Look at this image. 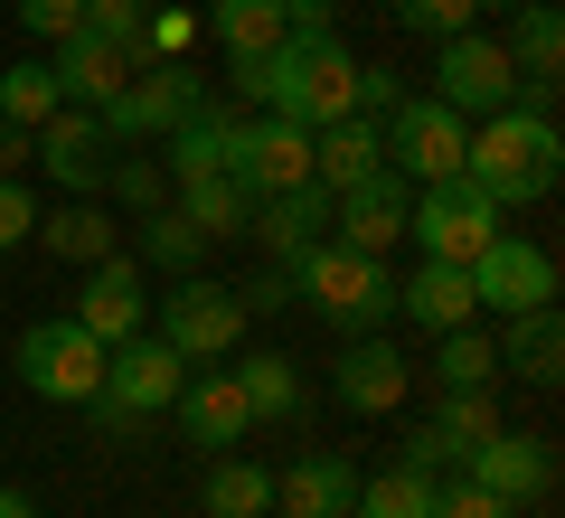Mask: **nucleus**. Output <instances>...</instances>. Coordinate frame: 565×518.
<instances>
[{"label": "nucleus", "mask_w": 565, "mask_h": 518, "mask_svg": "<svg viewBox=\"0 0 565 518\" xmlns=\"http://www.w3.org/2000/svg\"><path fill=\"white\" fill-rule=\"evenodd\" d=\"M462 180H471V189H490L500 208L546 199V189L565 180V141H556V123L519 114V104L481 114V133H471V151H462Z\"/></svg>", "instance_id": "f257e3e1"}, {"label": "nucleus", "mask_w": 565, "mask_h": 518, "mask_svg": "<svg viewBox=\"0 0 565 518\" xmlns=\"http://www.w3.org/2000/svg\"><path fill=\"white\" fill-rule=\"evenodd\" d=\"M282 274H292V293H302L340 339H349V330H377V320L396 311V274H386L377 255H359V245H340V236L302 245Z\"/></svg>", "instance_id": "f03ea898"}, {"label": "nucleus", "mask_w": 565, "mask_h": 518, "mask_svg": "<svg viewBox=\"0 0 565 518\" xmlns=\"http://www.w3.org/2000/svg\"><path fill=\"white\" fill-rule=\"evenodd\" d=\"M180 387H189V359L170 349L161 330H132V339L104 349V387L85 397V415H95L104 434H122V424H141V415H170Z\"/></svg>", "instance_id": "7ed1b4c3"}, {"label": "nucleus", "mask_w": 565, "mask_h": 518, "mask_svg": "<svg viewBox=\"0 0 565 518\" xmlns=\"http://www.w3.org/2000/svg\"><path fill=\"white\" fill-rule=\"evenodd\" d=\"M151 330H161L189 368H217V359H236V339H245V302H236V283L180 274L161 302H151Z\"/></svg>", "instance_id": "20e7f679"}, {"label": "nucleus", "mask_w": 565, "mask_h": 518, "mask_svg": "<svg viewBox=\"0 0 565 518\" xmlns=\"http://www.w3.org/2000/svg\"><path fill=\"white\" fill-rule=\"evenodd\" d=\"M500 226H509V208L490 199V189H471V180H434V189H415V208H405V236H415L434 264H471Z\"/></svg>", "instance_id": "39448f33"}, {"label": "nucleus", "mask_w": 565, "mask_h": 518, "mask_svg": "<svg viewBox=\"0 0 565 518\" xmlns=\"http://www.w3.org/2000/svg\"><path fill=\"white\" fill-rule=\"evenodd\" d=\"M20 387L47 397V405H85L104 387V339L85 330L76 311H66V320H29V330H20Z\"/></svg>", "instance_id": "423d86ee"}, {"label": "nucleus", "mask_w": 565, "mask_h": 518, "mask_svg": "<svg viewBox=\"0 0 565 518\" xmlns=\"http://www.w3.org/2000/svg\"><path fill=\"white\" fill-rule=\"evenodd\" d=\"M462 151H471V114H452V104L405 95L396 114H386V170H405L415 189L462 180Z\"/></svg>", "instance_id": "0eeeda50"}, {"label": "nucleus", "mask_w": 565, "mask_h": 518, "mask_svg": "<svg viewBox=\"0 0 565 518\" xmlns=\"http://www.w3.org/2000/svg\"><path fill=\"white\" fill-rule=\"evenodd\" d=\"M189 114H207V85L189 76L180 57H151V66H132V85H122L114 104H104V133L114 141H151V133H180Z\"/></svg>", "instance_id": "6e6552de"}, {"label": "nucleus", "mask_w": 565, "mask_h": 518, "mask_svg": "<svg viewBox=\"0 0 565 518\" xmlns=\"http://www.w3.org/2000/svg\"><path fill=\"white\" fill-rule=\"evenodd\" d=\"M509 95H519V66H509V47L490 29L434 39V104H452V114H500Z\"/></svg>", "instance_id": "1a4fd4ad"}, {"label": "nucleus", "mask_w": 565, "mask_h": 518, "mask_svg": "<svg viewBox=\"0 0 565 518\" xmlns=\"http://www.w3.org/2000/svg\"><path fill=\"white\" fill-rule=\"evenodd\" d=\"M29 141H39L29 160H39V170L66 189V199H104V170H114V151H122V141L104 133V114H85V104H57V114H47Z\"/></svg>", "instance_id": "9d476101"}, {"label": "nucleus", "mask_w": 565, "mask_h": 518, "mask_svg": "<svg viewBox=\"0 0 565 518\" xmlns=\"http://www.w3.org/2000/svg\"><path fill=\"white\" fill-rule=\"evenodd\" d=\"M471 302H481V311H509V320L537 311V302H556V255L500 226V236L471 255Z\"/></svg>", "instance_id": "9b49d317"}, {"label": "nucleus", "mask_w": 565, "mask_h": 518, "mask_svg": "<svg viewBox=\"0 0 565 518\" xmlns=\"http://www.w3.org/2000/svg\"><path fill=\"white\" fill-rule=\"evenodd\" d=\"M462 480H481L490 499H509V509H527V499H546L556 490V443L546 434H490V443H471L462 453Z\"/></svg>", "instance_id": "f8f14e48"}, {"label": "nucleus", "mask_w": 565, "mask_h": 518, "mask_svg": "<svg viewBox=\"0 0 565 518\" xmlns=\"http://www.w3.org/2000/svg\"><path fill=\"white\" fill-rule=\"evenodd\" d=\"M405 208H415V180H405V170H367V180H349L340 199H330V226H340V245H359V255H386V245L405 236Z\"/></svg>", "instance_id": "ddd939ff"}, {"label": "nucleus", "mask_w": 565, "mask_h": 518, "mask_svg": "<svg viewBox=\"0 0 565 518\" xmlns=\"http://www.w3.org/2000/svg\"><path fill=\"white\" fill-rule=\"evenodd\" d=\"M76 320L114 349V339H132V330H151V283H141V264L122 255H104V264H85V293H76Z\"/></svg>", "instance_id": "4468645a"}, {"label": "nucleus", "mask_w": 565, "mask_h": 518, "mask_svg": "<svg viewBox=\"0 0 565 518\" xmlns=\"http://www.w3.org/2000/svg\"><path fill=\"white\" fill-rule=\"evenodd\" d=\"M405 378H415V368H405L377 330H349V339H340V368H330V397H340L349 415H396V405H405Z\"/></svg>", "instance_id": "2eb2a0df"}, {"label": "nucleus", "mask_w": 565, "mask_h": 518, "mask_svg": "<svg viewBox=\"0 0 565 518\" xmlns=\"http://www.w3.org/2000/svg\"><path fill=\"white\" fill-rule=\"evenodd\" d=\"M500 434V405H490V387H471V397H444L434 405V415L415 424V434H405V472H444V462H462L471 443H490Z\"/></svg>", "instance_id": "dca6fc26"}, {"label": "nucleus", "mask_w": 565, "mask_h": 518, "mask_svg": "<svg viewBox=\"0 0 565 518\" xmlns=\"http://www.w3.org/2000/svg\"><path fill=\"white\" fill-rule=\"evenodd\" d=\"M170 415H180V434L199 443V453H236L245 434H255V415H245V387H236V368H189V387L170 397Z\"/></svg>", "instance_id": "f3484780"}, {"label": "nucleus", "mask_w": 565, "mask_h": 518, "mask_svg": "<svg viewBox=\"0 0 565 518\" xmlns=\"http://www.w3.org/2000/svg\"><path fill=\"white\" fill-rule=\"evenodd\" d=\"M132 66H141L132 47H114V39H95V29H76V39H57V66H47V76H57V104L104 114V104L132 85Z\"/></svg>", "instance_id": "a211bd4d"}, {"label": "nucleus", "mask_w": 565, "mask_h": 518, "mask_svg": "<svg viewBox=\"0 0 565 518\" xmlns=\"http://www.w3.org/2000/svg\"><path fill=\"white\" fill-rule=\"evenodd\" d=\"M359 509V462L349 453H302L274 480V518H349Z\"/></svg>", "instance_id": "6ab92c4d"}, {"label": "nucleus", "mask_w": 565, "mask_h": 518, "mask_svg": "<svg viewBox=\"0 0 565 518\" xmlns=\"http://www.w3.org/2000/svg\"><path fill=\"white\" fill-rule=\"evenodd\" d=\"M161 170H170V189H180V180H207V170H217V180H236V170H245V123L217 114V104H207V114H189L180 133H170V160H161Z\"/></svg>", "instance_id": "aec40b11"}, {"label": "nucleus", "mask_w": 565, "mask_h": 518, "mask_svg": "<svg viewBox=\"0 0 565 518\" xmlns=\"http://www.w3.org/2000/svg\"><path fill=\"white\" fill-rule=\"evenodd\" d=\"M396 311L415 320L424 339H434V330H462V320H481V302H471V264H434V255H424L415 274L396 283Z\"/></svg>", "instance_id": "412c9836"}, {"label": "nucleus", "mask_w": 565, "mask_h": 518, "mask_svg": "<svg viewBox=\"0 0 565 518\" xmlns=\"http://www.w3.org/2000/svg\"><path fill=\"white\" fill-rule=\"evenodd\" d=\"M255 199H274V189H302L311 180V133L302 123H282V114H264V123H245V170H236Z\"/></svg>", "instance_id": "4be33fe9"}, {"label": "nucleus", "mask_w": 565, "mask_h": 518, "mask_svg": "<svg viewBox=\"0 0 565 518\" xmlns=\"http://www.w3.org/2000/svg\"><path fill=\"white\" fill-rule=\"evenodd\" d=\"M367 170H386V123H367V114H340V123H321L311 133V180L340 199L349 180H367Z\"/></svg>", "instance_id": "5701e85b"}, {"label": "nucleus", "mask_w": 565, "mask_h": 518, "mask_svg": "<svg viewBox=\"0 0 565 518\" xmlns=\"http://www.w3.org/2000/svg\"><path fill=\"white\" fill-rule=\"evenodd\" d=\"M321 226H330V189L302 180V189H274V199H255L245 236H264V245H274V264H292L302 245H321Z\"/></svg>", "instance_id": "b1692460"}, {"label": "nucleus", "mask_w": 565, "mask_h": 518, "mask_svg": "<svg viewBox=\"0 0 565 518\" xmlns=\"http://www.w3.org/2000/svg\"><path fill=\"white\" fill-rule=\"evenodd\" d=\"M500 378H519V387H556V378H565V320H556V302H537V311L509 320Z\"/></svg>", "instance_id": "393cba45"}, {"label": "nucleus", "mask_w": 565, "mask_h": 518, "mask_svg": "<svg viewBox=\"0 0 565 518\" xmlns=\"http://www.w3.org/2000/svg\"><path fill=\"white\" fill-rule=\"evenodd\" d=\"M199 509L207 518H274V472L245 462V453H217L207 480H199Z\"/></svg>", "instance_id": "a878e982"}, {"label": "nucleus", "mask_w": 565, "mask_h": 518, "mask_svg": "<svg viewBox=\"0 0 565 518\" xmlns=\"http://www.w3.org/2000/svg\"><path fill=\"white\" fill-rule=\"evenodd\" d=\"M114 236H122V226H114V208H104V199H66L57 218H39V245L57 264H104V255H114Z\"/></svg>", "instance_id": "bb28decb"}, {"label": "nucleus", "mask_w": 565, "mask_h": 518, "mask_svg": "<svg viewBox=\"0 0 565 518\" xmlns=\"http://www.w3.org/2000/svg\"><path fill=\"white\" fill-rule=\"evenodd\" d=\"M236 387H245V415H255V424H292V415H302V368L282 359V349H245Z\"/></svg>", "instance_id": "cd10ccee"}, {"label": "nucleus", "mask_w": 565, "mask_h": 518, "mask_svg": "<svg viewBox=\"0 0 565 518\" xmlns=\"http://www.w3.org/2000/svg\"><path fill=\"white\" fill-rule=\"evenodd\" d=\"M434 378H444V397L500 387V339H490L481 320H462V330H434Z\"/></svg>", "instance_id": "c85d7f7f"}, {"label": "nucleus", "mask_w": 565, "mask_h": 518, "mask_svg": "<svg viewBox=\"0 0 565 518\" xmlns=\"http://www.w3.org/2000/svg\"><path fill=\"white\" fill-rule=\"evenodd\" d=\"M170 208H180L199 236H245V218H255V189L207 170V180H180V189H170Z\"/></svg>", "instance_id": "c756f323"}, {"label": "nucleus", "mask_w": 565, "mask_h": 518, "mask_svg": "<svg viewBox=\"0 0 565 518\" xmlns=\"http://www.w3.org/2000/svg\"><path fill=\"white\" fill-rule=\"evenodd\" d=\"M207 236L180 218V208H151V218H132V264H151V274H199Z\"/></svg>", "instance_id": "7c9ffc66"}, {"label": "nucleus", "mask_w": 565, "mask_h": 518, "mask_svg": "<svg viewBox=\"0 0 565 518\" xmlns=\"http://www.w3.org/2000/svg\"><path fill=\"white\" fill-rule=\"evenodd\" d=\"M500 47H509V66H519V76H556V66H565V20L546 10V0H519Z\"/></svg>", "instance_id": "2f4dec72"}, {"label": "nucleus", "mask_w": 565, "mask_h": 518, "mask_svg": "<svg viewBox=\"0 0 565 518\" xmlns=\"http://www.w3.org/2000/svg\"><path fill=\"white\" fill-rule=\"evenodd\" d=\"M207 29H217L226 57H255V47H282V0H207Z\"/></svg>", "instance_id": "473e14b6"}, {"label": "nucleus", "mask_w": 565, "mask_h": 518, "mask_svg": "<svg viewBox=\"0 0 565 518\" xmlns=\"http://www.w3.org/2000/svg\"><path fill=\"white\" fill-rule=\"evenodd\" d=\"M349 518H434V472H405V462H386V472L359 480V509Z\"/></svg>", "instance_id": "72a5a7b5"}, {"label": "nucleus", "mask_w": 565, "mask_h": 518, "mask_svg": "<svg viewBox=\"0 0 565 518\" xmlns=\"http://www.w3.org/2000/svg\"><path fill=\"white\" fill-rule=\"evenodd\" d=\"M47 114H57V76H47L39 57H20V66H0V123H29V133H39Z\"/></svg>", "instance_id": "f704fd0d"}, {"label": "nucleus", "mask_w": 565, "mask_h": 518, "mask_svg": "<svg viewBox=\"0 0 565 518\" xmlns=\"http://www.w3.org/2000/svg\"><path fill=\"white\" fill-rule=\"evenodd\" d=\"M104 199L132 208V218H151V208H170V170L161 160H114V170H104Z\"/></svg>", "instance_id": "c9c22d12"}, {"label": "nucleus", "mask_w": 565, "mask_h": 518, "mask_svg": "<svg viewBox=\"0 0 565 518\" xmlns=\"http://www.w3.org/2000/svg\"><path fill=\"white\" fill-rule=\"evenodd\" d=\"M396 20L415 39H452V29H481V0H396Z\"/></svg>", "instance_id": "e433bc0d"}, {"label": "nucleus", "mask_w": 565, "mask_h": 518, "mask_svg": "<svg viewBox=\"0 0 565 518\" xmlns=\"http://www.w3.org/2000/svg\"><path fill=\"white\" fill-rule=\"evenodd\" d=\"M39 236V189L29 180H0V255H20Z\"/></svg>", "instance_id": "4c0bfd02"}, {"label": "nucleus", "mask_w": 565, "mask_h": 518, "mask_svg": "<svg viewBox=\"0 0 565 518\" xmlns=\"http://www.w3.org/2000/svg\"><path fill=\"white\" fill-rule=\"evenodd\" d=\"M141 20H151L141 0H85V29H95V39H114V47H132V57H141Z\"/></svg>", "instance_id": "58836bf2"}, {"label": "nucleus", "mask_w": 565, "mask_h": 518, "mask_svg": "<svg viewBox=\"0 0 565 518\" xmlns=\"http://www.w3.org/2000/svg\"><path fill=\"white\" fill-rule=\"evenodd\" d=\"M405 104V76L396 66H359V85H349V114H367V123H386Z\"/></svg>", "instance_id": "ea45409f"}, {"label": "nucleus", "mask_w": 565, "mask_h": 518, "mask_svg": "<svg viewBox=\"0 0 565 518\" xmlns=\"http://www.w3.org/2000/svg\"><path fill=\"white\" fill-rule=\"evenodd\" d=\"M434 518H519V509L490 499L481 480H434Z\"/></svg>", "instance_id": "a19ab883"}, {"label": "nucleus", "mask_w": 565, "mask_h": 518, "mask_svg": "<svg viewBox=\"0 0 565 518\" xmlns=\"http://www.w3.org/2000/svg\"><path fill=\"white\" fill-rule=\"evenodd\" d=\"M20 29H29V39H76L85 0H20Z\"/></svg>", "instance_id": "79ce46f5"}, {"label": "nucleus", "mask_w": 565, "mask_h": 518, "mask_svg": "<svg viewBox=\"0 0 565 518\" xmlns=\"http://www.w3.org/2000/svg\"><path fill=\"white\" fill-rule=\"evenodd\" d=\"M236 302H245V320H255V311H282V302H292V274H282V264H264L255 283H236Z\"/></svg>", "instance_id": "37998d69"}, {"label": "nucleus", "mask_w": 565, "mask_h": 518, "mask_svg": "<svg viewBox=\"0 0 565 518\" xmlns=\"http://www.w3.org/2000/svg\"><path fill=\"white\" fill-rule=\"evenodd\" d=\"M29 151H39V141H29V123H0V180H20Z\"/></svg>", "instance_id": "c03bdc74"}, {"label": "nucleus", "mask_w": 565, "mask_h": 518, "mask_svg": "<svg viewBox=\"0 0 565 518\" xmlns=\"http://www.w3.org/2000/svg\"><path fill=\"white\" fill-rule=\"evenodd\" d=\"M0 518H39V499H29V490H0Z\"/></svg>", "instance_id": "a18cd8bd"}, {"label": "nucleus", "mask_w": 565, "mask_h": 518, "mask_svg": "<svg viewBox=\"0 0 565 518\" xmlns=\"http://www.w3.org/2000/svg\"><path fill=\"white\" fill-rule=\"evenodd\" d=\"M481 10H519V0H481Z\"/></svg>", "instance_id": "49530a36"}]
</instances>
